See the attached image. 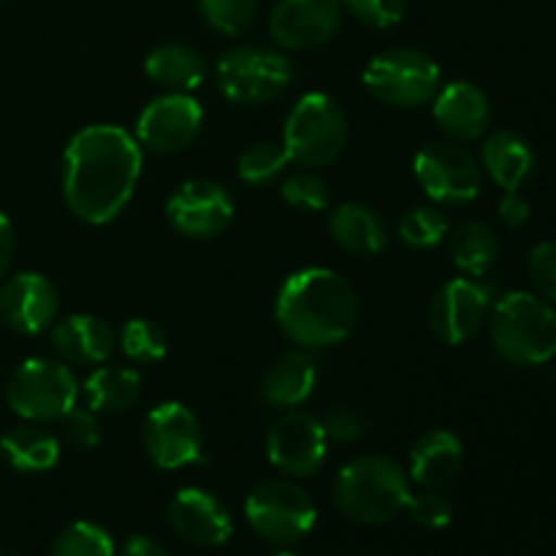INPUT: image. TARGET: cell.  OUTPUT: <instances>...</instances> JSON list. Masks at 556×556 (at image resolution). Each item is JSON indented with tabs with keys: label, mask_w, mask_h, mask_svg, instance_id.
Instances as JSON below:
<instances>
[{
	"label": "cell",
	"mask_w": 556,
	"mask_h": 556,
	"mask_svg": "<svg viewBox=\"0 0 556 556\" xmlns=\"http://www.w3.org/2000/svg\"><path fill=\"white\" fill-rule=\"evenodd\" d=\"M141 177V147L119 125H90L74 134L63 155L68 210L90 226H106L134 199Z\"/></svg>",
	"instance_id": "obj_1"
},
{
	"label": "cell",
	"mask_w": 556,
	"mask_h": 556,
	"mask_svg": "<svg viewBox=\"0 0 556 556\" xmlns=\"http://www.w3.org/2000/svg\"><path fill=\"white\" fill-rule=\"evenodd\" d=\"M358 296L351 282L326 266L293 271L277 291L275 318L288 340L302 348H331L356 331Z\"/></svg>",
	"instance_id": "obj_2"
},
{
	"label": "cell",
	"mask_w": 556,
	"mask_h": 556,
	"mask_svg": "<svg viewBox=\"0 0 556 556\" xmlns=\"http://www.w3.org/2000/svg\"><path fill=\"white\" fill-rule=\"evenodd\" d=\"M410 476L391 456L367 454L348 462L334 481V505L348 521L362 527L386 525L405 510Z\"/></svg>",
	"instance_id": "obj_3"
},
{
	"label": "cell",
	"mask_w": 556,
	"mask_h": 556,
	"mask_svg": "<svg viewBox=\"0 0 556 556\" xmlns=\"http://www.w3.org/2000/svg\"><path fill=\"white\" fill-rule=\"evenodd\" d=\"M489 331L510 364L538 367L556 356V309L538 293H505L489 313Z\"/></svg>",
	"instance_id": "obj_4"
},
{
	"label": "cell",
	"mask_w": 556,
	"mask_h": 556,
	"mask_svg": "<svg viewBox=\"0 0 556 556\" xmlns=\"http://www.w3.org/2000/svg\"><path fill=\"white\" fill-rule=\"evenodd\" d=\"M293 63L277 49L242 43L217 60V90L233 106H264L291 87Z\"/></svg>",
	"instance_id": "obj_5"
},
{
	"label": "cell",
	"mask_w": 556,
	"mask_h": 556,
	"mask_svg": "<svg viewBox=\"0 0 556 556\" xmlns=\"http://www.w3.org/2000/svg\"><path fill=\"white\" fill-rule=\"evenodd\" d=\"M5 402L25 421H63L79 402V380L60 358H27L11 372Z\"/></svg>",
	"instance_id": "obj_6"
},
{
	"label": "cell",
	"mask_w": 556,
	"mask_h": 556,
	"mask_svg": "<svg viewBox=\"0 0 556 556\" xmlns=\"http://www.w3.org/2000/svg\"><path fill=\"white\" fill-rule=\"evenodd\" d=\"M348 144V117L326 92H307L293 103L282 130L288 157L304 168L337 161Z\"/></svg>",
	"instance_id": "obj_7"
},
{
	"label": "cell",
	"mask_w": 556,
	"mask_h": 556,
	"mask_svg": "<svg viewBox=\"0 0 556 556\" xmlns=\"http://www.w3.org/2000/svg\"><path fill=\"white\" fill-rule=\"evenodd\" d=\"M244 516L255 535L271 546L288 548L313 532L318 508L299 483L288 478H266L244 500Z\"/></svg>",
	"instance_id": "obj_8"
},
{
	"label": "cell",
	"mask_w": 556,
	"mask_h": 556,
	"mask_svg": "<svg viewBox=\"0 0 556 556\" xmlns=\"http://www.w3.org/2000/svg\"><path fill=\"white\" fill-rule=\"evenodd\" d=\"M372 98L400 109H416L432 101L440 90V65L421 49L396 47L375 54L362 74Z\"/></svg>",
	"instance_id": "obj_9"
},
{
	"label": "cell",
	"mask_w": 556,
	"mask_h": 556,
	"mask_svg": "<svg viewBox=\"0 0 556 556\" xmlns=\"http://www.w3.org/2000/svg\"><path fill=\"white\" fill-rule=\"evenodd\" d=\"M418 185L438 204H470L481 190V163L459 141H429L413 161Z\"/></svg>",
	"instance_id": "obj_10"
},
{
	"label": "cell",
	"mask_w": 556,
	"mask_h": 556,
	"mask_svg": "<svg viewBox=\"0 0 556 556\" xmlns=\"http://www.w3.org/2000/svg\"><path fill=\"white\" fill-rule=\"evenodd\" d=\"M144 451L161 470H179L204 459V432L190 407L163 402L152 407L141 429Z\"/></svg>",
	"instance_id": "obj_11"
},
{
	"label": "cell",
	"mask_w": 556,
	"mask_h": 556,
	"mask_svg": "<svg viewBox=\"0 0 556 556\" xmlns=\"http://www.w3.org/2000/svg\"><path fill=\"white\" fill-rule=\"evenodd\" d=\"M329 440L324 424L302 410H288L266 434V456L286 478H309L324 467Z\"/></svg>",
	"instance_id": "obj_12"
},
{
	"label": "cell",
	"mask_w": 556,
	"mask_h": 556,
	"mask_svg": "<svg viewBox=\"0 0 556 556\" xmlns=\"http://www.w3.org/2000/svg\"><path fill=\"white\" fill-rule=\"evenodd\" d=\"M204 123V109L190 92H166L141 109L134 139L141 150L168 155L190 147Z\"/></svg>",
	"instance_id": "obj_13"
},
{
	"label": "cell",
	"mask_w": 556,
	"mask_h": 556,
	"mask_svg": "<svg viewBox=\"0 0 556 556\" xmlns=\"http://www.w3.org/2000/svg\"><path fill=\"white\" fill-rule=\"evenodd\" d=\"M492 313V288L478 277H456L434 293L429 326L445 345H462L478 334Z\"/></svg>",
	"instance_id": "obj_14"
},
{
	"label": "cell",
	"mask_w": 556,
	"mask_h": 556,
	"mask_svg": "<svg viewBox=\"0 0 556 556\" xmlns=\"http://www.w3.org/2000/svg\"><path fill=\"white\" fill-rule=\"evenodd\" d=\"M166 217L174 231L188 239L220 237L233 220V199L223 185L188 179L168 195Z\"/></svg>",
	"instance_id": "obj_15"
},
{
	"label": "cell",
	"mask_w": 556,
	"mask_h": 556,
	"mask_svg": "<svg viewBox=\"0 0 556 556\" xmlns=\"http://www.w3.org/2000/svg\"><path fill=\"white\" fill-rule=\"evenodd\" d=\"M342 0H277L269 14V33L277 47L309 52L337 36Z\"/></svg>",
	"instance_id": "obj_16"
},
{
	"label": "cell",
	"mask_w": 556,
	"mask_h": 556,
	"mask_svg": "<svg viewBox=\"0 0 556 556\" xmlns=\"http://www.w3.org/2000/svg\"><path fill=\"white\" fill-rule=\"evenodd\" d=\"M58 288L38 271H20L0 288V324L14 334H41L58 320Z\"/></svg>",
	"instance_id": "obj_17"
},
{
	"label": "cell",
	"mask_w": 556,
	"mask_h": 556,
	"mask_svg": "<svg viewBox=\"0 0 556 556\" xmlns=\"http://www.w3.org/2000/svg\"><path fill=\"white\" fill-rule=\"evenodd\" d=\"M168 525L182 541L201 548L226 546L233 535V519L226 505L206 489H179L168 505Z\"/></svg>",
	"instance_id": "obj_18"
},
{
	"label": "cell",
	"mask_w": 556,
	"mask_h": 556,
	"mask_svg": "<svg viewBox=\"0 0 556 556\" xmlns=\"http://www.w3.org/2000/svg\"><path fill=\"white\" fill-rule=\"evenodd\" d=\"M434 123L454 141L481 139L492 123L486 92L472 81H451L434 96Z\"/></svg>",
	"instance_id": "obj_19"
},
{
	"label": "cell",
	"mask_w": 556,
	"mask_h": 556,
	"mask_svg": "<svg viewBox=\"0 0 556 556\" xmlns=\"http://www.w3.org/2000/svg\"><path fill=\"white\" fill-rule=\"evenodd\" d=\"M114 345H117L114 329L98 315H68L52 329V348L60 362L76 364V367L103 364L112 356Z\"/></svg>",
	"instance_id": "obj_20"
},
{
	"label": "cell",
	"mask_w": 556,
	"mask_h": 556,
	"mask_svg": "<svg viewBox=\"0 0 556 556\" xmlns=\"http://www.w3.org/2000/svg\"><path fill=\"white\" fill-rule=\"evenodd\" d=\"M465 448L448 429H429L410 448V481L421 489H443L459 476Z\"/></svg>",
	"instance_id": "obj_21"
},
{
	"label": "cell",
	"mask_w": 556,
	"mask_h": 556,
	"mask_svg": "<svg viewBox=\"0 0 556 556\" xmlns=\"http://www.w3.org/2000/svg\"><path fill=\"white\" fill-rule=\"evenodd\" d=\"M329 231L334 242L351 255H378L389 244V223L378 210L348 201L329 217Z\"/></svg>",
	"instance_id": "obj_22"
},
{
	"label": "cell",
	"mask_w": 556,
	"mask_h": 556,
	"mask_svg": "<svg viewBox=\"0 0 556 556\" xmlns=\"http://www.w3.org/2000/svg\"><path fill=\"white\" fill-rule=\"evenodd\" d=\"M481 163L489 177L505 193L519 190L535 172V152L525 136L514 130H494L481 150Z\"/></svg>",
	"instance_id": "obj_23"
},
{
	"label": "cell",
	"mask_w": 556,
	"mask_h": 556,
	"mask_svg": "<svg viewBox=\"0 0 556 556\" xmlns=\"http://www.w3.org/2000/svg\"><path fill=\"white\" fill-rule=\"evenodd\" d=\"M144 71L166 92H193L204 85L210 65L201 58L199 49L168 41L147 54Z\"/></svg>",
	"instance_id": "obj_24"
},
{
	"label": "cell",
	"mask_w": 556,
	"mask_h": 556,
	"mask_svg": "<svg viewBox=\"0 0 556 556\" xmlns=\"http://www.w3.org/2000/svg\"><path fill=\"white\" fill-rule=\"evenodd\" d=\"M315 364L307 353L302 351H288L266 369L264 380H261V394L269 402L271 407H291L304 405L315 389Z\"/></svg>",
	"instance_id": "obj_25"
},
{
	"label": "cell",
	"mask_w": 556,
	"mask_h": 556,
	"mask_svg": "<svg viewBox=\"0 0 556 556\" xmlns=\"http://www.w3.org/2000/svg\"><path fill=\"white\" fill-rule=\"evenodd\" d=\"M0 456L16 472H47L60 462V440L41 424L25 421L0 434Z\"/></svg>",
	"instance_id": "obj_26"
},
{
	"label": "cell",
	"mask_w": 556,
	"mask_h": 556,
	"mask_svg": "<svg viewBox=\"0 0 556 556\" xmlns=\"http://www.w3.org/2000/svg\"><path fill=\"white\" fill-rule=\"evenodd\" d=\"M87 407L106 416L130 410L141 396V378L130 367H98L85 380Z\"/></svg>",
	"instance_id": "obj_27"
},
{
	"label": "cell",
	"mask_w": 556,
	"mask_h": 556,
	"mask_svg": "<svg viewBox=\"0 0 556 556\" xmlns=\"http://www.w3.org/2000/svg\"><path fill=\"white\" fill-rule=\"evenodd\" d=\"M451 258L467 277H483L500 258V239L492 226L467 220L451 231Z\"/></svg>",
	"instance_id": "obj_28"
},
{
	"label": "cell",
	"mask_w": 556,
	"mask_h": 556,
	"mask_svg": "<svg viewBox=\"0 0 556 556\" xmlns=\"http://www.w3.org/2000/svg\"><path fill=\"white\" fill-rule=\"evenodd\" d=\"M117 345L123 356L134 364H155L168 351V340L163 329L147 318H130L119 329Z\"/></svg>",
	"instance_id": "obj_29"
},
{
	"label": "cell",
	"mask_w": 556,
	"mask_h": 556,
	"mask_svg": "<svg viewBox=\"0 0 556 556\" xmlns=\"http://www.w3.org/2000/svg\"><path fill=\"white\" fill-rule=\"evenodd\" d=\"M49 556H114V541L101 525L74 521L54 538Z\"/></svg>",
	"instance_id": "obj_30"
},
{
	"label": "cell",
	"mask_w": 556,
	"mask_h": 556,
	"mask_svg": "<svg viewBox=\"0 0 556 556\" xmlns=\"http://www.w3.org/2000/svg\"><path fill=\"white\" fill-rule=\"evenodd\" d=\"M451 226L448 217L434 206H416L400 220V239L413 250H432L445 242Z\"/></svg>",
	"instance_id": "obj_31"
},
{
	"label": "cell",
	"mask_w": 556,
	"mask_h": 556,
	"mask_svg": "<svg viewBox=\"0 0 556 556\" xmlns=\"http://www.w3.org/2000/svg\"><path fill=\"white\" fill-rule=\"evenodd\" d=\"M288 152L282 144L275 141H258V144H250L248 150L239 155L237 161V174L242 182L248 185H266L275 177H280L282 168L288 166Z\"/></svg>",
	"instance_id": "obj_32"
},
{
	"label": "cell",
	"mask_w": 556,
	"mask_h": 556,
	"mask_svg": "<svg viewBox=\"0 0 556 556\" xmlns=\"http://www.w3.org/2000/svg\"><path fill=\"white\" fill-rule=\"evenodd\" d=\"M199 11L223 36H242L255 25L258 0H199Z\"/></svg>",
	"instance_id": "obj_33"
},
{
	"label": "cell",
	"mask_w": 556,
	"mask_h": 556,
	"mask_svg": "<svg viewBox=\"0 0 556 556\" xmlns=\"http://www.w3.org/2000/svg\"><path fill=\"white\" fill-rule=\"evenodd\" d=\"M405 510L413 525L421 530H445L454 519V508L440 494V489H424L421 494H410Z\"/></svg>",
	"instance_id": "obj_34"
},
{
	"label": "cell",
	"mask_w": 556,
	"mask_h": 556,
	"mask_svg": "<svg viewBox=\"0 0 556 556\" xmlns=\"http://www.w3.org/2000/svg\"><path fill=\"white\" fill-rule=\"evenodd\" d=\"M282 199L288 201L296 210L307 212H320L329 206V190H326V182L313 172H296L282 182L280 188Z\"/></svg>",
	"instance_id": "obj_35"
},
{
	"label": "cell",
	"mask_w": 556,
	"mask_h": 556,
	"mask_svg": "<svg viewBox=\"0 0 556 556\" xmlns=\"http://www.w3.org/2000/svg\"><path fill=\"white\" fill-rule=\"evenodd\" d=\"M405 0H342V9L375 30H389L405 16Z\"/></svg>",
	"instance_id": "obj_36"
},
{
	"label": "cell",
	"mask_w": 556,
	"mask_h": 556,
	"mask_svg": "<svg viewBox=\"0 0 556 556\" xmlns=\"http://www.w3.org/2000/svg\"><path fill=\"white\" fill-rule=\"evenodd\" d=\"M530 282L535 286L538 296L546 302H556V242L538 244L527 261Z\"/></svg>",
	"instance_id": "obj_37"
},
{
	"label": "cell",
	"mask_w": 556,
	"mask_h": 556,
	"mask_svg": "<svg viewBox=\"0 0 556 556\" xmlns=\"http://www.w3.org/2000/svg\"><path fill=\"white\" fill-rule=\"evenodd\" d=\"M320 424H324V432L329 443L351 445L358 443L367 434V418L358 410H353V407H334V410L326 413V418Z\"/></svg>",
	"instance_id": "obj_38"
},
{
	"label": "cell",
	"mask_w": 556,
	"mask_h": 556,
	"mask_svg": "<svg viewBox=\"0 0 556 556\" xmlns=\"http://www.w3.org/2000/svg\"><path fill=\"white\" fill-rule=\"evenodd\" d=\"M63 434L71 445L76 448H96L101 443V424H98V413L90 407L76 405L68 416L63 418Z\"/></svg>",
	"instance_id": "obj_39"
},
{
	"label": "cell",
	"mask_w": 556,
	"mask_h": 556,
	"mask_svg": "<svg viewBox=\"0 0 556 556\" xmlns=\"http://www.w3.org/2000/svg\"><path fill=\"white\" fill-rule=\"evenodd\" d=\"M500 217L510 228H519L530 220V204H527V199H521L519 190H510V193L503 195V201H500Z\"/></svg>",
	"instance_id": "obj_40"
},
{
	"label": "cell",
	"mask_w": 556,
	"mask_h": 556,
	"mask_svg": "<svg viewBox=\"0 0 556 556\" xmlns=\"http://www.w3.org/2000/svg\"><path fill=\"white\" fill-rule=\"evenodd\" d=\"M14 250H16V237H14V226H11L9 217L0 212V280L9 271L11 261H14Z\"/></svg>",
	"instance_id": "obj_41"
},
{
	"label": "cell",
	"mask_w": 556,
	"mask_h": 556,
	"mask_svg": "<svg viewBox=\"0 0 556 556\" xmlns=\"http://www.w3.org/2000/svg\"><path fill=\"white\" fill-rule=\"evenodd\" d=\"M119 556H168L166 548L147 535H130Z\"/></svg>",
	"instance_id": "obj_42"
},
{
	"label": "cell",
	"mask_w": 556,
	"mask_h": 556,
	"mask_svg": "<svg viewBox=\"0 0 556 556\" xmlns=\"http://www.w3.org/2000/svg\"><path fill=\"white\" fill-rule=\"evenodd\" d=\"M0 556H20V554H14V552H9V548L0 546Z\"/></svg>",
	"instance_id": "obj_43"
},
{
	"label": "cell",
	"mask_w": 556,
	"mask_h": 556,
	"mask_svg": "<svg viewBox=\"0 0 556 556\" xmlns=\"http://www.w3.org/2000/svg\"><path fill=\"white\" fill-rule=\"evenodd\" d=\"M271 556H302V554H293V552H275Z\"/></svg>",
	"instance_id": "obj_44"
},
{
	"label": "cell",
	"mask_w": 556,
	"mask_h": 556,
	"mask_svg": "<svg viewBox=\"0 0 556 556\" xmlns=\"http://www.w3.org/2000/svg\"><path fill=\"white\" fill-rule=\"evenodd\" d=\"M0 3H3V0H0Z\"/></svg>",
	"instance_id": "obj_45"
}]
</instances>
